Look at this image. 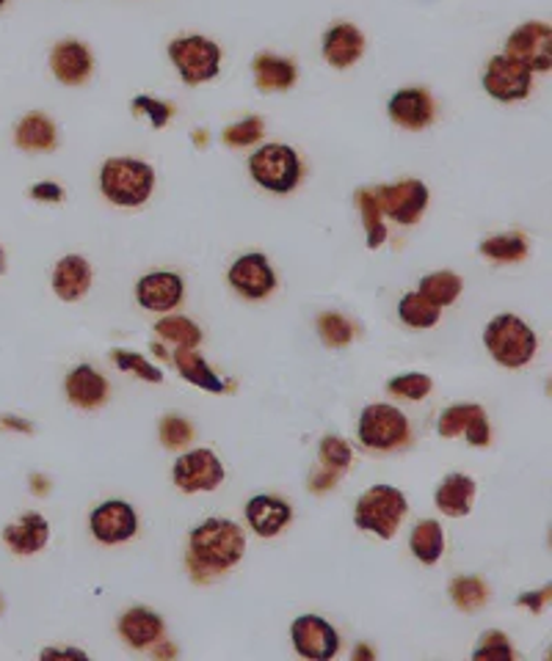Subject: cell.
Instances as JSON below:
<instances>
[{
    "instance_id": "6da1fadb",
    "label": "cell",
    "mask_w": 552,
    "mask_h": 661,
    "mask_svg": "<svg viewBox=\"0 0 552 661\" xmlns=\"http://www.w3.org/2000/svg\"><path fill=\"white\" fill-rule=\"evenodd\" d=\"M247 551V535L235 521L208 519L191 532L188 571L197 582H211L218 573L238 565Z\"/></svg>"
},
{
    "instance_id": "7a4b0ae2",
    "label": "cell",
    "mask_w": 552,
    "mask_h": 661,
    "mask_svg": "<svg viewBox=\"0 0 552 661\" xmlns=\"http://www.w3.org/2000/svg\"><path fill=\"white\" fill-rule=\"evenodd\" d=\"M100 188L111 204L141 207L155 188V168L133 157H111L100 171Z\"/></svg>"
},
{
    "instance_id": "3957f363",
    "label": "cell",
    "mask_w": 552,
    "mask_h": 661,
    "mask_svg": "<svg viewBox=\"0 0 552 661\" xmlns=\"http://www.w3.org/2000/svg\"><path fill=\"white\" fill-rule=\"evenodd\" d=\"M484 345L492 358L509 370H519L536 356V334L525 320L516 315H500L484 331Z\"/></svg>"
},
{
    "instance_id": "277c9868",
    "label": "cell",
    "mask_w": 552,
    "mask_h": 661,
    "mask_svg": "<svg viewBox=\"0 0 552 661\" xmlns=\"http://www.w3.org/2000/svg\"><path fill=\"white\" fill-rule=\"evenodd\" d=\"M409 505L406 496L401 494L392 485H373L371 491L356 499V510H354V524L360 530L373 532L381 541H390L392 535L401 526L403 516H406Z\"/></svg>"
},
{
    "instance_id": "5b68a950",
    "label": "cell",
    "mask_w": 552,
    "mask_h": 661,
    "mask_svg": "<svg viewBox=\"0 0 552 661\" xmlns=\"http://www.w3.org/2000/svg\"><path fill=\"white\" fill-rule=\"evenodd\" d=\"M249 171L254 182L271 193H290L301 179V161L293 147L265 143L249 157Z\"/></svg>"
},
{
    "instance_id": "8992f818",
    "label": "cell",
    "mask_w": 552,
    "mask_h": 661,
    "mask_svg": "<svg viewBox=\"0 0 552 661\" xmlns=\"http://www.w3.org/2000/svg\"><path fill=\"white\" fill-rule=\"evenodd\" d=\"M168 59L175 61L180 78L188 86H199L218 75L222 66V50L216 42L204 36H183L168 45Z\"/></svg>"
},
{
    "instance_id": "52a82bcc",
    "label": "cell",
    "mask_w": 552,
    "mask_h": 661,
    "mask_svg": "<svg viewBox=\"0 0 552 661\" xmlns=\"http://www.w3.org/2000/svg\"><path fill=\"white\" fill-rule=\"evenodd\" d=\"M412 438L409 430V419L403 417L401 408L385 406H367L360 417V441L371 449H398Z\"/></svg>"
},
{
    "instance_id": "ba28073f",
    "label": "cell",
    "mask_w": 552,
    "mask_h": 661,
    "mask_svg": "<svg viewBox=\"0 0 552 661\" xmlns=\"http://www.w3.org/2000/svg\"><path fill=\"white\" fill-rule=\"evenodd\" d=\"M505 55L528 66L530 72L552 69V28L547 23H525L509 36Z\"/></svg>"
},
{
    "instance_id": "9c48e42d",
    "label": "cell",
    "mask_w": 552,
    "mask_h": 661,
    "mask_svg": "<svg viewBox=\"0 0 552 661\" xmlns=\"http://www.w3.org/2000/svg\"><path fill=\"white\" fill-rule=\"evenodd\" d=\"M480 84H484L487 94L494 97V100L516 102V100H525V97L530 94L534 72L503 53V55H494V59L489 61Z\"/></svg>"
},
{
    "instance_id": "30bf717a",
    "label": "cell",
    "mask_w": 552,
    "mask_h": 661,
    "mask_svg": "<svg viewBox=\"0 0 552 661\" xmlns=\"http://www.w3.org/2000/svg\"><path fill=\"white\" fill-rule=\"evenodd\" d=\"M175 485L183 494H199V491H216L224 483V466L211 449H193V453L177 458Z\"/></svg>"
},
{
    "instance_id": "8fae6325",
    "label": "cell",
    "mask_w": 552,
    "mask_h": 661,
    "mask_svg": "<svg viewBox=\"0 0 552 661\" xmlns=\"http://www.w3.org/2000/svg\"><path fill=\"white\" fill-rule=\"evenodd\" d=\"M373 193H376L381 215H390L398 224H417L428 207V188L421 179H403V182L378 188Z\"/></svg>"
},
{
    "instance_id": "7c38bea8",
    "label": "cell",
    "mask_w": 552,
    "mask_h": 661,
    "mask_svg": "<svg viewBox=\"0 0 552 661\" xmlns=\"http://www.w3.org/2000/svg\"><path fill=\"white\" fill-rule=\"evenodd\" d=\"M290 637H293L296 653L310 661H329L340 650V634L318 614H304L296 620Z\"/></svg>"
},
{
    "instance_id": "4fadbf2b",
    "label": "cell",
    "mask_w": 552,
    "mask_h": 661,
    "mask_svg": "<svg viewBox=\"0 0 552 661\" xmlns=\"http://www.w3.org/2000/svg\"><path fill=\"white\" fill-rule=\"evenodd\" d=\"M227 279L235 287V292H240L249 301L268 298L271 292L276 290V274L265 254H243L240 259H235Z\"/></svg>"
},
{
    "instance_id": "5bb4252c",
    "label": "cell",
    "mask_w": 552,
    "mask_h": 661,
    "mask_svg": "<svg viewBox=\"0 0 552 661\" xmlns=\"http://www.w3.org/2000/svg\"><path fill=\"white\" fill-rule=\"evenodd\" d=\"M437 430L442 438H456V435H467L473 447H487L492 441V430H489L487 411L480 406H451L439 414Z\"/></svg>"
},
{
    "instance_id": "9a60e30c",
    "label": "cell",
    "mask_w": 552,
    "mask_h": 661,
    "mask_svg": "<svg viewBox=\"0 0 552 661\" xmlns=\"http://www.w3.org/2000/svg\"><path fill=\"white\" fill-rule=\"evenodd\" d=\"M89 524H91V535H95L97 541L114 546V543H125L136 535L138 516L127 501L114 499L95 507Z\"/></svg>"
},
{
    "instance_id": "2e32d148",
    "label": "cell",
    "mask_w": 552,
    "mask_h": 661,
    "mask_svg": "<svg viewBox=\"0 0 552 661\" xmlns=\"http://www.w3.org/2000/svg\"><path fill=\"white\" fill-rule=\"evenodd\" d=\"M186 295V284L177 274H150L136 284V301L150 312L177 309Z\"/></svg>"
},
{
    "instance_id": "e0dca14e",
    "label": "cell",
    "mask_w": 552,
    "mask_h": 661,
    "mask_svg": "<svg viewBox=\"0 0 552 661\" xmlns=\"http://www.w3.org/2000/svg\"><path fill=\"white\" fill-rule=\"evenodd\" d=\"M392 122L401 125L403 130H423L434 122V100L428 91L423 89H401L390 97Z\"/></svg>"
},
{
    "instance_id": "ac0fdd59",
    "label": "cell",
    "mask_w": 552,
    "mask_h": 661,
    "mask_svg": "<svg viewBox=\"0 0 552 661\" xmlns=\"http://www.w3.org/2000/svg\"><path fill=\"white\" fill-rule=\"evenodd\" d=\"M365 53V34L356 25L340 23L326 30L324 36V59L337 69H349Z\"/></svg>"
},
{
    "instance_id": "d6986e66",
    "label": "cell",
    "mask_w": 552,
    "mask_h": 661,
    "mask_svg": "<svg viewBox=\"0 0 552 661\" xmlns=\"http://www.w3.org/2000/svg\"><path fill=\"white\" fill-rule=\"evenodd\" d=\"M293 519L290 505L276 496H254L247 501V521L260 537H274L285 530Z\"/></svg>"
},
{
    "instance_id": "ffe728a7",
    "label": "cell",
    "mask_w": 552,
    "mask_h": 661,
    "mask_svg": "<svg viewBox=\"0 0 552 661\" xmlns=\"http://www.w3.org/2000/svg\"><path fill=\"white\" fill-rule=\"evenodd\" d=\"M50 66L64 86H80L91 75V53L80 42H61L50 53Z\"/></svg>"
},
{
    "instance_id": "44dd1931",
    "label": "cell",
    "mask_w": 552,
    "mask_h": 661,
    "mask_svg": "<svg viewBox=\"0 0 552 661\" xmlns=\"http://www.w3.org/2000/svg\"><path fill=\"white\" fill-rule=\"evenodd\" d=\"M66 397L78 408H97L109 397V381L91 367V364H80L66 376Z\"/></svg>"
},
{
    "instance_id": "7402d4cb",
    "label": "cell",
    "mask_w": 552,
    "mask_h": 661,
    "mask_svg": "<svg viewBox=\"0 0 552 661\" xmlns=\"http://www.w3.org/2000/svg\"><path fill=\"white\" fill-rule=\"evenodd\" d=\"M48 537L50 526L48 521H45V516H39V512H25L17 524H9L7 530H3V541H7V546H12V551H17V555H37V551H42V548L48 546Z\"/></svg>"
},
{
    "instance_id": "603a6c76",
    "label": "cell",
    "mask_w": 552,
    "mask_h": 661,
    "mask_svg": "<svg viewBox=\"0 0 552 661\" xmlns=\"http://www.w3.org/2000/svg\"><path fill=\"white\" fill-rule=\"evenodd\" d=\"M91 287V268L84 256L70 254L55 265L53 290L61 301H80Z\"/></svg>"
},
{
    "instance_id": "cb8c5ba5",
    "label": "cell",
    "mask_w": 552,
    "mask_h": 661,
    "mask_svg": "<svg viewBox=\"0 0 552 661\" xmlns=\"http://www.w3.org/2000/svg\"><path fill=\"white\" fill-rule=\"evenodd\" d=\"M120 632L130 648H150V645L161 643L166 626H163L161 614L152 612V609L133 607L130 612H125V618L120 620Z\"/></svg>"
},
{
    "instance_id": "d4e9b609",
    "label": "cell",
    "mask_w": 552,
    "mask_h": 661,
    "mask_svg": "<svg viewBox=\"0 0 552 661\" xmlns=\"http://www.w3.org/2000/svg\"><path fill=\"white\" fill-rule=\"evenodd\" d=\"M475 496V480L467 474H448L437 488L439 512L451 519H464Z\"/></svg>"
},
{
    "instance_id": "484cf974",
    "label": "cell",
    "mask_w": 552,
    "mask_h": 661,
    "mask_svg": "<svg viewBox=\"0 0 552 661\" xmlns=\"http://www.w3.org/2000/svg\"><path fill=\"white\" fill-rule=\"evenodd\" d=\"M175 367L180 370V376L186 378L188 383L204 389V392H213V394L227 392V383H224L222 378L211 370V367H208V361L199 356L197 347H177Z\"/></svg>"
},
{
    "instance_id": "4316f807",
    "label": "cell",
    "mask_w": 552,
    "mask_h": 661,
    "mask_svg": "<svg viewBox=\"0 0 552 661\" xmlns=\"http://www.w3.org/2000/svg\"><path fill=\"white\" fill-rule=\"evenodd\" d=\"M14 141H17L20 150L25 152H48L59 143L55 136V125L42 114H30L20 122L17 132H14Z\"/></svg>"
},
{
    "instance_id": "83f0119b",
    "label": "cell",
    "mask_w": 552,
    "mask_h": 661,
    "mask_svg": "<svg viewBox=\"0 0 552 661\" xmlns=\"http://www.w3.org/2000/svg\"><path fill=\"white\" fill-rule=\"evenodd\" d=\"M254 78L260 91H288L296 84V64L279 55H260L254 61Z\"/></svg>"
},
{
    "instance_id": "f1b7e54d",
    "label": "cell",
    "mask_w": 552,
    "mask_h": 661,
    "mask_svg": "<svg viewBox=\"0 0 552 661\" xmlns=\"http://www.w3.org/2000/svg\"><path fill=\"white\" fill-rule=\"evenodd\" d=\"M398 317H401L403 326L409 328H431L437 326L439 317H442V306L431 304L421 292H409V295L401 298V304H398Z\"/></svg>"
},
{
    "instance_id": "f546056e",
    "label": "cell",
    "mask_w": 552,
    "mask_h": 661,
    "mask_svg": "<svg viewBox=\"0 0 552 661\" xmlns=\"http://www.w3.org/2000/svg\"><path fill=\"white\" fill-rule=\"evenodd\" d=\"M442 548H444V535H442V526H439L437 521H421V524L414 526L412 551L423 565H434V562H439Z\"/></svg>"
},
{
    "instance_id": "4dcf8cb0",
    "label": "cell",
    "mask_w": 552,
    "mask_h": 661,
    "mask_svg": "<svg viewBox=\"0 0 552 661\" xmlns=\"http://www.w3.org/2000/svg\"><path fill=\"white\" fill-rule=\"evenodd\" d=\"M462 276L451 274V270H442V274H431V276H423L421 281V295H426L431 304L437 306H451L453 301L462 295Z\"/></svg>"
},
{
    "instance_id": "1f68e13d",
    "label": "cell",
    "mask_w": 552,
    "mask_h": 661,
    "mask_svg": "<svg viewBox=\"0 0 552 661\" xmlns=\"http://www.w3.org/2000/svg\"><path fill=\"white\" fill-rule=\"evenodd\" d=\"M480 254L492 263H519L528 256V240L523 234H498L480 243Z\"/></svg>"
},
{
    "instance_id": "d6a6232c",
    "label": "cell",
    "mask_w": 552,
    "mask_h": 661,
    "mask_svg": "<svg viewBox=\"0 0 552 661\" xmlns=\"http://www.w3.org/2000/svg\"><path fill=\"white\" fill-rule=\"evenodd\" d=\"M155 331L161 340L172 342V345H177V347H197L199 342H202V331H199L197 322L188 320V317H180V315H172V317H163V320H158Z\"/></svg>"
},
{
    "instance_id": "836d02e7",
    "label": "cell",
    "mask_w": 552,
    "mask_h": 661,
    "mask_svg": "<svg viewBox=\"0 0 552 661\" xmlns=\"http://www.w3.org/2000/svg\"><path fill=\"white\" fill-rule=\"evenodd\" d=\"M356 204H360L362 218H365L367 245H371V249H378V245L387 240V227H385V220H381V207H378V202H376V193L360 191L356 193Z\"/></svg>"
},
{
    "instance_id": "e575fe53",
    "label": "cell",
    "mask_w": 552,
    "mask_h": 661,
    "mask_svg": "<svg viewBox=\"0 0 552 661\" xmlns=\"http://www.w3.org/2000/svg\"><path fill=\"white\" fill-rule=\"evenodd\" d=\"M451 598L464 612H475L487 603V584L475 576H462L451 584Z\"/></svg>"
},
{
    "instance_id": "d590c367",
    "label": "cell",
    "mask_w": 552,
    "mask_h": 661,
    "mask_svg": "<svg viewBox=\"0 0 552 661\" xmlns=\"http://www.w3.org/2000/svg\"><path fill=\"white\" fill-rule=\"evenodd\" d=\"M111 358H114V364L120 367L122 372H136L141 381H150V383H161L163 381V372L158 370V367H152V364L147 361L145 356H138V353L111 351Z\"/></svg>"
},
{
    "instance_id": "8d00e7d4",
    "label": "cell",
    "mask_w": 552,
    "mask_h": 661,
    "mask_svg": "<svg viewBox=\"0 0 552 661\" xmlns=\"http://www.w3.org/2000/svg\"><path fill=\"white\" fill-rule=\"evenodd\" d=\"M390 394L403 399H423L428 392H431V378L423 376V372H406V376H398L390 381Z\"/></svg>"
},
{
    "instance_id": "74e56055",
    "label": "cell",
    "mask_w": 552,
    "mask_h": 661,
    "mask_svg": "<svg viewBox=\"0 0 552 661\" xmlns=\"http://www.w3.org/2000/svg\"><path fill=\"white\" fill-rule=\"evenodd\" d=\"M318 328H321V340H324L329 347H346L351 340H354V328H351V322L340 315H324L318 320Z\"/></svg>"
},
{
    "instance_id": "f35d334b",
    "label": "cell",
    "mask_w": 552,
    "mask_h": 661,
    "mask_svg": "<svg viewBox=\"0 0 552 661\" xmlns=\"http://www.w3.org/2000/svg\"><path fill=\"white\" fill-rule=\"evenodd\" d=\"M321 458H324L326 469L340 471L342 474V471L351 466L354 453H351V447L342 438H337V435H326V438L321 441Z\"/></svg>"
},
{
    "instance_id": "ab89813d",
    "label": "cell",
    "mask_w": 552,
    "mask_h": 661,
    "mask_svg": "<svg viewBox=\"0 0 552 661\" xmlns=\"http://www.w3.org/2000/svg\"><path fill=\"white\" fill-rule=\"evenodd\" d=\"M263 127L265 125L260 116H249V119L238 122V125L224 130V143H229V147H252L254 141L263 138Z\"/></svg>"
},
{
    "instance_id": "60d3db41",
    "label": "cell",
    "mask_w": 552,
    "mask_h": 661,
    "mask_svg": "<svg viewBox=\"0 0 552 661\" xmlns=\"http://www.w3.org/2000/svg\"><path fill=\"white\" fill-rule=\"evenodd\" d=\"M475 659H514V648L509 645L503 632H487L475 648Z\"/></svg>"
},
{
    "instance_id": "b9f144b4",
    "label": "cell",
    "mask_w": 552,
    "mask_h": 661,
    "mask_svg": "<svg viewBox=\"0 0 552 661\" xmlns=\"http://www.w3.org/2000/svg\"><path fill=\"white\" fill-rule=\"evenodd\" d=\"M193 438V428L180 417H166L161 422V441L166 447L177 449Z\"/></svg>"
},
{
    "instance_id": "7bdbcfd3",
    "label": "cell",
    "mask_w": 552,
    "mask_h": 661,
    "mask_svg": "<svg viewBox=\"0 0 552 661\" xmlns=\"http://www.w3.org/2000/svg\"><path fill=\"white\" fill-rule=\"evenodd\" d=\"M133 107L138 114H147L152 119V127H163L168 119H172V105H163V102L152 100V97H136L133 100Z\"/></svg>"
},
{
    "instance_id": "ee69618b",
    "label": "cell",
    "mask_w": 552,
    "mask_h": 661,
    "mask_svg": "<svg viewBox=\"0 0 552 661\" xmlns=\"http://www.w3.org/2000/svg\"><path fill=\"white\" fill-rule=\"evenodd\" d=\"M30 196L37 202H61L64 199V188L55 186V182H39V186L30 188Z\"/></svg>"
},
{
    "instance_id": "f6af8a7d",
    "label": "cell",
    "mask_w": 552,
    "mask_h": 661,
    "mask_svg": "<svg viewBox=\"0 0 552 661\" xmlns=\"http://www.w3.org/2000/svg\"><path fill=\"white\" fill-rule=\"evenodd\" d=\"M550 601V587H544V593H528V596H519L516 598V603H525V607H530L534 612H541V607Z\"/></svg>"
},
{
    "instance_id": "bcb514c9",
    "label": "cell",
    "mask_w": 552,
    "mask_h": 661,
    "mask_svg": "<svg viewBox=\"0 0 552 661\" xmlns=\"http://www.w3.org/2000/svg\"><path fill=\"white\" fill-rule=\"evenodd\" d=\"M42 659H86V653L78 648H48L42 650Z\"/></svg>"
},
{
    "instance_id": "7dc6e473",
    "label": "cell",
    "mask_w": 552,
    "mask_h": 661,
    "mask_svg": "<svg viewBox=\"0 0 552 661\" xmlns=\"http://www.w3.org/2000/svg\"><path fill=\"white\" fill-rule=\"evenodd\" d=\"M3 424H9V428H20V430H30L28 424L17 422V419H14V417H3Z\"/></svg>"
},
{
    "instance_id": "c3c4849f",
    "label": "cell",
    "mask_w": 552,
    "mask_h": 661,
    "mask_svg": "<svg viewBox=\"0 0 552 661\" xmlns=\"http://www.w3.org/2000/svg\"><path fill=\"white\" fill-rule=\"evenodd\" d=\"M354 656H356V659H362V656H365V659H367V656H371V650H365V648H356V653H354Z\"/></svg>"
},
{
    "instance_id": "681fc988",
    "label": "cell",
    "mask_w": 552,
    "mask_h": 661,
    "mask_svg": "<svg viewBox=\"0 0 552 661\" xmlns=\"http://www.w3.org/2000/svg\"><path fill=\"white\" fill-rule=\"evenodd\" d=\"M0 270H3V256H0Z\"/></svg>"
},
{
    "instance_id": "f907efd6",
    "label": "cell",
    "mask_w": 552,
    "mask_h": 661,
    "mask_svg": "<svg viewBox=\"0 0 552 661\" xmlns=\"http://www.w3.org/2000/svg\"><path fill=\"white\" fill-rule=\"evenodd\" d=\"M3 3H7V0H0V9H3Z\"/></svg>"
},
{
    "instance_id": "816d5d0a",
    "label": "cell",
    "mask_w": 552,
    "mask_h": 661,
    "mask_svg": "<svg viewBox=\"0 0 552 661\" xmlns=\"http://www.w3.org/2000/svg\"><path fill=\"white\" fill-rule=\"evenodd\" d=\"M0 609H3V601H0Z\"/></svg>"
}]
</instances>
